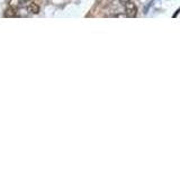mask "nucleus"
Masks as SVG:
<instances>
[{
  "mask_svg": "<svg viewBox=\"0 0 180 169\" xmlns=\"http://www.w3.org/2000/svg\"><path fill=\"white\" fill-rule=\"evenodd\" d=\"M124 7H125V15H126V17H135L137 15L136 5L134 2H132L131 0L124 5Z\"/></svg>",
  "mask_w": 180,
  "mask_h": 169,
  "instance_id": "obj_1",
  "label": "nucleus"
},
{
  "mask_svg": "<svg viewBox=\"0 0 180 169\" xmlns=\"http://www.w3.org/2000/svg\"><path fill=\"white\" fill-rule=\"evenodd\" d=\"M27 11L32 14H38L40 13V6L38 4H36L35 1H30L27 5Z\"/></svg>",
  "mask_w": 180,
  "mask_h": 169,
  "instance_id": "obj_2",
  "label": "nucleus"
},
{
  "mask_svg": "<svg viewBox=\"0 0 180 169\" xmlns=\"http://www.w3.org/2000/svg\"><path fill=\"white\" fill-rule=\"evenodd\" d=\"M20 7V0H10L9 1V8L14 9V10H18Z\"/></svg>",
  "mask_w": 180,
  "mask_h": 169,
  "instance_id": "obj_3",
  "label": "nucleus"
},
{
  "mask_svg": "<svg viewBox=\"0 0 180 169\" xmlns=\"http://www.w3.org/2000/svg\"><path fill=\"white\" fill-rule=\"evenodd\" d=\"M16 13H17V10H14V9L9 8L7 11L5 13V17H15V16H17Z\"/></svg>",
  "mask_w": 180,
  "mask_h": 169,
  "instance_id": "obj_4",
  "label": "nucleus"
},
{
  "mask_svg": "<svg viewBox=\"0 0 180 169\" xmlns=\"http://www.w3.org/2000/svg\"><path fill=\"white\" fill-rule=\"evenodd\" d=\"M119 1H121V4H122V5H125V4H126V2H128L130 0H119Z\"/></svg>",
  "mask_w": 180,
  "mask_h": 169,
  "instance_id": "obj_5",
  "label": "nucleus"
},
{
  "mask_svg": "<svg viewBox=\"0 0 180 169\" xmlns=\"http://www.w3.org/2000/svg\"><path fill=\"white\" fill-rule=\"evenodd\" d=\"M109 1H114V0H109Z\"/></svg>",
  "mask_w": 180,
  "mask_h": 169,
  "instance_id": "obj_6",
  "label": "nucleus"
}]
</instances>
